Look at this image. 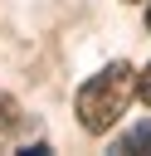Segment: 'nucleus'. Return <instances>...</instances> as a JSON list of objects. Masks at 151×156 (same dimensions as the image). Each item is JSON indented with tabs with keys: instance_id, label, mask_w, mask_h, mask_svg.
I'll return each mask as SVG.
<instances>
[{
	"instance_id": "1",
	"label": "nucleus",
	"mask_w": 151,
	"mask_h": 156,
	"mask_svg": "<svg viewBox=\"0 0 151 156\" xmlns=\"http://www.w3.org/2000/svg\"><path fill=\"white\" fill-rule=\"evenodd\" d=\"M132 93H136V73H132L127 63H107L102 73H93V78L78 88V98H73L83 132L102 136V132H107V127H112V122L127 112Z\"/></svg>"
},
{
	"instance_id": "2",
	"label": "nucleus",
	"mask_w": 151,
	"mask_h": 156,
	"mask_svg": "<svg viewBox=\"0 0 151 156\" xmlns=\"http://www.w3.org/2000/svg\"><path fill=\"white\" fill-rule=\"evenodd\" d=\"M117 156H136V151H151V117H141L127 136H117V146H112Z\"/></svg>"
},
{
	"instance_id": "3",
	"label": "nucleus",
	"mask_w": 151,
	"mask_h": 156,
	"mask_svg": "<svg viewBox=\"0 0 151 156\" xmlns=\"http://www.w3.org/2000/svg\"><path fill=\"white\" fill-rule=\"evenodd\" d=\"M15 132H19V102L10 93H0V141H10Z\"/></svg>"
},
{
	"instance_id": "4",
	"label": "nucleus",
	"mask_w": 151,
	"mask_h": 156,
	"mask_svg": "<svg viewBox=\"0 0 151 156\" xmlns=\"http://www.w3.org/2000/svg\"><path fill=\"white\" fill-rule=\"evenodd\" d=\"M136 93H141V102H146V107H151V63H146V73H141V78H136Z\"/></svg>"
},
{
	"instance_id": "5",
	"label": "nucleus",
	"mask_w": 151,
	"mask_h": 156,
	"mask_svg": "<svg viewBox=\"0 0 151 156\" xmlns=\"http://www.w3.org/2000/svg\"><path fill=\"white\" fill-rule=\"evenodd\" d=\"M146 29H151V0H146Z\"/></svg>"
}]
</instances>
